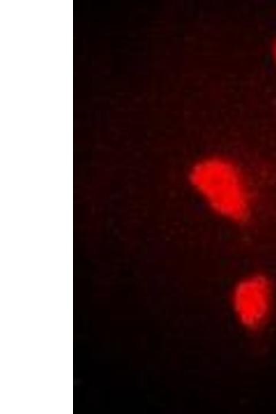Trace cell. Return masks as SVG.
<instances>
[{
  "mask_svg": "<svg viewBox=\"0 0 276 414\" xmlns=\"http://www.w3.org/2000/svg\"><path fill=\"white\" fill-rule=\"evenodd\" d=\"M233 306L240 322L250 328L262 326L272 304V287L268 279L259 274L241 279L233 291Z\"/></svg>",
  "mask_w": 276,
  "mask_h": 414,
  "instance_id": "obj_2",
  "label": "cell"
},
{
  "mask_svg": "<svg viewBox=\"0 0 276 414\" xmlns=\"http://www.w3.org/2000/svg\"><path fill=\"white\" fill-rule=\"evenodd\" d=\"M188 181L195 194L218 217L243 224L253 209L252 187L244 169L232 159L208 155L189 169Z\"/></svg>",
  "mask_w": 276,
  "mask_h": 414,
  "instance_id": "obj_1",
  "label": "cell"
},
{
  "mask_svg": "<svg viewBox=\"0 0 276 414\" xmlns=\"http://www.w3.org/2000/svg\"><path fill=\"white\" fill-rule=\"evenodd\" d=\"M272 53H273V57L274 61L276 63V39H275L273 45Z\"/></svg>",
  "mask_w": 276,
  "mask_h": 414,
  "instance_id": "obj_3",
  "label": "cell"
}]
</instances>
